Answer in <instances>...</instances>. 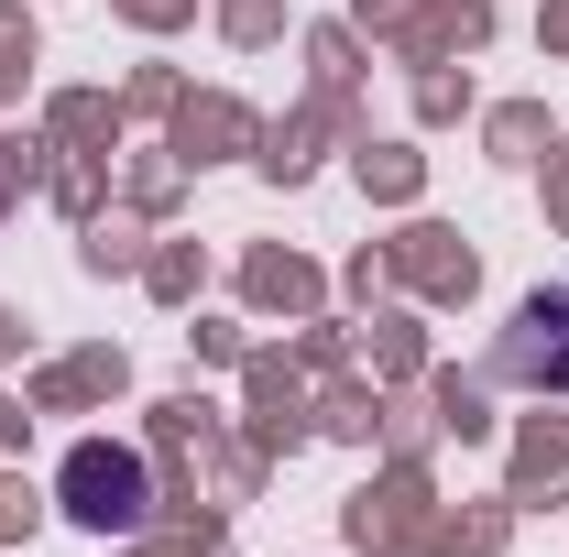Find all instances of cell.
Listing matches in <instances>:
<instances>
[{
	"mask_svg": "<svg viewBox=\"0 0 569 557\" xmlns=\"http://www.w3.org/2000/svg\"><path fill=\"white\" fill-rule=\"evenodd\" d=\"M77 514H88V525H132L142 514V470L121 448H88V459H77Z\"/></svg>",
	"mask_w": 569,
	"mask_h": 557,
	"instance_id": "7a4b0ae2",
	"label": "cell"
},
{
	"mask_svg": "<svg viewBox=\"0 0 569 557\" xmlns=\"http://www.w3.org/2000/svg\"><path fill=\"white\" fill-rule=\"evenodd\" d=\"M503 372L515 383H569V295H537L503 340Z\"/></svg>",
	"mask_w": 569,
	"mask_h": 557,
	"instance_id": "6da1fadb",
	"label": "cell"
}]
</instances>
